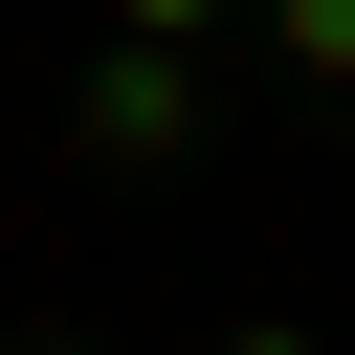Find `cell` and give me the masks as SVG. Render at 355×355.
I'll return each mask as SVG.
<instances>
[{"label": "cell", "mask_w": 355, "mask_h": 355, "mask_svg": "<svg viewBox=\"0 0 355 355\" xmlns=\"http://www.w3.org/2000/svg\"><path fill=\"white\" fill-rule=\"evenodd\" d=\"M67 155H111V178H155V155H200V67H178V44H111V67L67 89Z\"/></svg>", "instance_id": "6da1fadb"}, {"label": "cell", "mask_w": 355, "mask_h": 355, "mask_svg": "<svg viewBox=\"0 0 355 355\" xmlns=\"http://www.w3.org/2000/svg\"><path fill=\"white\" fill-rule=\"evenodd\" d=\"M266 44H288V67L333 89V67H355V0H266Z\"/></svg>", "instance_id": "7a4b0ae2"}, {"label": "cell", "mask_w": 355, "mask_h": 355, "mask_svg": "<svg viewBox=\"0 0 355 355\" xmlns=\"http://www.w3.org/2000/svg\"><path fill=\"white\" fill-rule=\"evenodd\" d=\"M111 44H178V67H200V44H222V0H111Z\"/></svg>", "instance_id": "3957f363"}, {"label": "cell", "mask_w": 355, "mask_h": 355, "mask_svg": "<svg viewBox=\"0 0 355 355\" xmlns=\"http://www.w3.org/2000/svg\"><path fill=\"white\" fill-rule=\"evenodd\" d=\"M222 355H311V333H288V311H266V333H222Z\"/></svg>", "instance_id": "277c9868"}, {"label": "cell", "mask_w": 355, "mask_h": 355, "mask_svg": "<svg viewBox=\"0 0 355 355\" xmlns=\"http://www.w3.org/2000/svg\"><path fill=\"white\" fill-rule=\"evenodd\" d=\"M44 355H111V333H44Z\"/></svg>", "instance_id": "5b68a950"}]
</instances>
